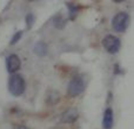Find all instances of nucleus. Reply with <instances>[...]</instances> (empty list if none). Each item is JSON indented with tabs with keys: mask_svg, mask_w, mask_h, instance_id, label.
Listing matches in <instances>:
<instances>
[{
	"mask_svg": "<svg viewBox=\"0 0 134 129\" xmlns=\"http://www.w3.org/2000/svg\"><path fill=\"white\" fill-rule=\"evenodd\" d=\"M22 34H23V32H22V31H17V32L13 36V38H12L10 45H15L16 42H19V41H20V39L22 38Z\"/></svg>",
	"mask_w": 134,
	"mask_h": 129,
	"instance_id": "10",
	"label": "nucleus"
},
{
	"mask_svg": "<svg viewBox=\"0 0 134 129\" xmlns=\"http://www.w3.org/2000/svg\"><path fill=\"white\" fill-rule=\"evenodd\" d=\"M6 66H7V71L9 72L10 74H15V73L21 69V60L19 58L17 55L12 54L7 57Z\"/></svg>",
	"mask_w": 134,
	"mask_h": 129,
	"instance_id": "5",
	"label": "nucleus"
},
{
	"mask_svg": "<svg viewBox=\"0 0 134 129\" xmlns=\"http://www.w3.org/2000/svg\"><path fill=\"white\" fill-rule=\"evenodd\" d=\"M129 21H130V16L125 11H120V13L116 14L114 18H112V27H114L115 31L117 32H124L127 29L129 25Z\"/></svg>",
	"mask_w": 134,
	"mask_h": 129,
	"instance_id": "3",
	"label": "nucleus"
},
{
	"mask_svg": "<svg viewBox=\"0 0 134 129\" xmlns=\"http://www.w3.org/2000/svg\"><path fill=\"white\" fill-rule=\"evenodd\" d=\"M114 126V112L109 107L104 111L103 114V120H102V127L104 129H111Z\"/></svg>",
	"mask_w": 134,
	"mask_h": 129,
	"instance_id": "7",
	"label": "nucleus"
},
{
	"mask_svg": "<svg viewBox=\"0 0 134 129\" xmlns=\"http://www.w3.org/2000/svg\"><path fill=\"white\" fill-rule=\"evenodd\" d=\"M47 50H48L47 45L45 44V42H42V41L37 42V44L35 45V47H33V51H35V54L38 55L39 57L45 56V55L47 54Z\"/></svg>",
	"mask_w": 134,
	"mask_h": 129,
	"instance_id": "8",
	"label": "nucleus"
},
{
	"mask_svg": "<svg viewBox=\"0 0 134 129\" xmlns=\"http://www.w3.org/2000/svg\"><path fill=\"white\" fill-rule=\"evenodd\" d=\"M85 89V82L84 79L80 75H76L70 80L68 86V95L71 97H76L80 95Z\"/></svg>",
	"mask_w": 134,
	"mask_h": 129,
	"instance_id": "2",
	"label": "nucleus"
},
{
	"mask_svg": "<svg viewBox=\"0 0 134 129\" xmlns=\"http://www.w3.org/2000/svg\"><path fill=\"white\" fill-rule=\"evenodd\" d=\"M102 45H103V48H104L108 53L116 54L120 48V40L117 37H115L112 34H108V36H105L104 39L102 40Z\"/></svg>",
	"mask_w": 134,
	"mask_h": 129,
	"instance_id": "4",
	"label": "nucleus"
},
{
	"mask_svg": "<svg viewBox=\"0 0 134 129\" xmlns=\"http://www.w3.org/2000/svg\"><path fill=\"white\" fill-rule=\"evenodd\" d=\"M68 6V9H69V17H70V20L71 21H74L76 17H77V15L79 14V7L77 5H75V4H68L66 5Z\"/></svg>",
	"mask_w": 134,
	"mask_h": 129,
	"instance_id": "9",
	"label": "nucleus"
},
{
	"mask_svg": "<svg viewBox=\"0 0 134 129\" xmlns=\"http://www.w3.org/2000/svg\"><path fill=\"white\" fill-rule=\"evenodd\" d=\"M14 129H29V128L25 127V126H22V125H17L14 127Z\"/></svg>",
	"mask_w": 134,
	"mask_h": 129,
	"instance_id": "12",
	"label": "nucleus"
},
{
	"mask_svg": "<svg viewBox=\"0 0 134 129\" xmlns=\"http://www.w3.org/2000/svg\"><path fill=\"white\" fill-rule=\"evenodd\" d=\"M78 116H79L78 110L76 109V107H70V109L65 110V111L63 112L60 120H61V122H63V124H72V122H75L77 120Z\"/></svg>",
	"mask_w": 134,
	"mask_h": 129,
	"instance_id": "6",
	"label": "nucleus"
},
{
	"mask_svg": "<svg viewBox=\"0 0 134 129\" xmlns=\"http://www.w3.org/2000/svg\"><path fill=\"white\" fill-rule=\"evenodd\" d=\"M25 22H26V25H28V29H31L32 24L35 23V16L32 14H28L25 16Z\"/></svg>",
	"mask_w": 134,
	"mask_h": 129,
	"instance_id": "11",
	"label": "nucleus"
},
{
	"mask_svg": "<svg viewBox=\"0 0 134 129\" xmlns=\"http://www.w3.org/2000/svg\"><path fill=\"white\" fill-rule=\"evenodd\" d=\"M8 90L13 96H21L25 90V80L21 74H12L8 80Z\"/></svg>",
	"mask_w": 134,
	"mask_h": 129,
	"instance_id": "1",
	"label": "nucleus"
}]
</instances>
